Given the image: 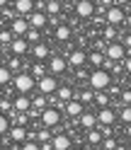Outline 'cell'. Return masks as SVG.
<instances>
[{
  "label": "cell",
  "instance_id": "42",
  "mask_svg": "<svg viewBox=\"0 0 131 150\" xmlns=\"http://www.w3.org/2000/svg\"><path fill=\"white\" fill-rule=\"evenodd\" d=\"M121 44H124L126 49H131V34H126V36H124V41H121Z\"/></svg>",
  "mask_w": 131,
  "mask_h": 150
},
{
  "label": "cell",
  "instance_id": "37",
  "mask_svg": "<svg viewBox=\"0 0 131 150\" xmlns=\"http://www.w3.org/2000/svg\"><path fill=\"white\" fill-rule=\"evenodd\" d=\"M32 104H34L36 109H44V107H46V99H44V95H41V97H36V99H32Z\"/></svg>",
  "mask_w": 131,
  "mask_h": 150
},
{
  "label": "cell",
  "instance_id": "17",
  "mask_svg": "<svg viewBox=\"0 0 131 150\" xmlns=\"http://www.w3.org/2000/svg\"><path fill=\"white\" fill-rule=\"evenodd\" d=\"M12 107H15V111H24V114H27V111L32 109V99L27 97V95H20V97L12 102Z\"/></svg>",
  "mask_w": 131,
  "mask_h": 150
},
{
  "label": "cell",
  "instance_id": "28",
  "mask_svg": "<svg viewBox=\"0 0 131 150\" xmlns=\"http://www.w3.org/2000/svg\"><path fill=\"white\" fill-rule=\"evenodd\" d=\"M119 119L124 121V124H131V104L121 107V111H119Z\"/></svg>",
  "mask_w": 131,
  "mask_h": 150
},
{
  "label": "cell",
  "instance_id": "39",
  "mask_svg": "<svg viewBox=\"0 0 131 150\" xmlns=\"http://www.w3.org/2000/svg\"><path fill=\"white\" fill-rule=\"evenodd\" d=\"M114 34H117V32H114V24H109L107 29H105V36H107L109 41H114Z\"/></svg>",
  "mask_w": 131,
  "mask_h": 150
},
{
  "label": "cell",
  "instance_id": "6",
  "mask_svg": "<svg viewBox=\"0 0 131 150\" xmlns=\"http://www.w3.org/2000/svg\"><path fill=\"white\" fill-rule=\"evenodd\" d=\"M105 17H107V22L109 24H121V22H126V15H124V7H119V5H112L105 10Z\"/></svg>",
  "mask_w": 131,
  "mask_h": 150
},
{
  "label": "cell",
  "instance_id": "45",
  "mask_svg": "<svg viewBox=\"0 0 131 150\" xmlns=\"http://www.w3.org/2000/svg\"><path fill=\"white\" fill-rule=\"evenodd\" d=\"M126 24H129V29H131V12L126 15Z\"/></svg>",
  "mask_w": 131,
  "mask_h": 150
},
{
  "label": "cell",
  "instance_id": "5",
  "mask_svg": "<svg viewBox=\"0 0 131 150\" xmlns=\"http://www.w3.org/2000/svg\"><path fill=\"white\" fill-rule=\"evenodd\" d=\"M58 121H61V111H58V109H53V107H46V109H41V124H44L46 128L58 126Z\"/></svg>",
  "mask_w": 131,
  "mask_h": 150
},
{
  "label": "cell",
  "instance_id": "48",
  "mask_svg": "<svg viewBox=\"0 0 131 150\" xmlns=\"http://www.w3.org/2000/svg\"><path fill=\"white\" fill-rule=\"evenodd\" d=\"M70 150H80V148H70Z\"/></svg>",
  "mask_w": 131,
  "mask_h": 150
},
{
  "label": "cell",
  "instance_id": "19",
  "mask_svg": "<svg viewBox=\"0 0 131 150\" xmlns=\"http://www.w3.org/2000/svg\"><path fill=\"white\" fill-rule=\"evenodd\" d=\"M10 138H12V140H17V143L27 140V128H24V126H20V124L12 126V128H10Z\"/></svg>",
  "mask_w": 131,
  "mask_h": 150
},
{
  "label": "cell",
  "instance_id": "10",
  "mask_svg": "<svg viewBox=\"0 0 131 150\" xmlns=\"http://www.w3.org/2000/svg\"><path fill=\"white\" fill-rule=\"evenodd\" d=\"M85 61H88V53L85 51H70V56H68V65H73V68H80V65H85Z\"/></svg>",
  "mask_w": 131,
  "mask_h": 150
},
{
  "label": "cell",
  "instance_id": "50",
  "mask_svg": "<svg viewBox=\"0 0 131 150\" xmlns=\"http://www.w3.org/2000/svg\"><path fill=\"white\" fill-rule=\"evenodd\" d=\"M129 145H131V140H129Z\"/></svg>",
  "mask_w": 131,
  "mask_h": 150
},
{
  "label": "cell",
  "instance_id": "8",
  "mask_svg": "<svg viewBox=\"0 0 131 150\" xmlns=\"http://www.w3.org/2000/svg\"><path fill=\"white\" fill-rule=\"evenodd\" d=\"M114 119H117V114H114V109H109V107H102L97 111V121H100L102 126H112V124H114Z\"/></svg>",
  "mask_w": 131,
  "mask_h": 150
},
{
  "label": "cell",
  "instance_id": "33",
  "mask_svg": "<svg viewBox=\"0 0 131 150\" xmlns=\"http://www.w3.org/2000/svg\"><path fill=\"white\" fill-rule=\"evenodd\" d=\"M131 104V90H121V107Z\"/></svg>",
  "mask_w": 131,
  "mask_h": 150
},
{
  "label": "cell",
  "instance_id": "38",
  "mask_svg": "<svg viewBox=\"0 0 131 150\" xmlns=\"http://www.w3.org/2000/svg\"><path fill=\"white\" fill-rule=\"evenodd\" d=\"M39 140H41V143H46V140H51V136H49V128H46V126H44V128L39 131Z\"/></svg>",
  "mask_w": 131,
  "mask_h": 150
},
{
  "label": "cell",
  "instance_id": "25",
  "mask_svg": "<svg viewBox=\"0 0 131 150\" xmlns=\"http://www.w3.org/2000/svg\"><path fill=\"white\" fill-rule=\"evenodd\" d=\"M95 102H97L100 107H107L109 104V95H107L105 90H95Z\"/></svg>",
  "mask_w": 131,
  "mask_h": 150
},
{
  "label": "cell",
  "instance_id": "21",
  "mask_svg": "<svg viewBox=\"0 0 131 150\" xmlns=\"http://www.w3.org/2000/svg\"><path fill=\"white\" fill-rule=\"evenodd\" d=\"M56 39L58 41H68L70 39V27L68 24H58L56 27Z\"/></svg>",
  "mask_w": 131,
  "mask_h": 150
},
{
  "label": "cell",
  "instance_id": "27",
  "mask_svg": "<svg viewBox=\"0 0 131 150\" xmlns=\"http://www.w3.org/2000/svg\"><path fill=\"white\" fill-rule=\"evenodd\" d=\"M12 80V73L7 65H0V85H7V82Z\"/></svg>",
  "mask_w": 131,
  "mask_h": 150
},
{
  "label": "cell",
  "instance_id": "1",
  "mask_svg": "<svg viewBox=\"0 0 131 150\" xmlns=\"http://www.w3.org/2000/svg\"><path fill=\"white\" fill-rule=\"evenodd\" d=\"M15 90L20 92V95H29V92L36 87V78L32 73H20V75H15Z\"/></svg>",
  "mask_w": 131,
  "mask_h": 150
},
{
  "label": "cell",
  "instance_id": "26",
  "mask_svg": "<svg viewBox=\"0 0 131 150\" xmlns=\"http://www.w3.org/2000/svg\"><path fill=\"white\" fill-rule=\"evenodd\" d=\"M88 61H90L92 65H97V68H100V65H105V53L95 51V53H90V56H88Z\"/></svg>",
  "mask_w": 131,
  "mask_h": 150
},
{
  "label": "cell",
  "instance_id": "49",
  "mask_svg": "<svg viewBox=\"0 0 131 150\" xmlns=\"http://www.w3.org/2000/svg\"><path fill=\"white\" fill-rule=\"evenodd\" d=\"M0 97H3V92H0Z\"/></svg>",
  "mask_w": 131,
  "mask_h": 150
},
{
  "label": "cell",
  "instance_id": "7",
  "mask_svg": "<svg viewBox=\"0 0 131 150\" xmlns=\"http://www.w3.org/2000/svg\"><path fill=\"white\" fill-rule=\"evenodd\" d=\"M75 15L78 17H92L95 15V3L92 0H78V5H75Z\"/></svg>",
  "mask_w": 131,
  "mask_h": 150
},
{
  "label": "cell",
  "instance_id": "46",
  "mask_svg": "<svg viewBox=\"0 0 131 150\" xmlns=\"http://www.w3.org/2000/svg\"><path fill=\"white\" fill-rule=\"evenodd\" d=\"M7 5V0H0V7H5Z\"/></svg>",
  "mask_w": 131,
  "mask_h": 150
},
{
  "label": "cell",
  "instance_id": "43",
  "mask_svg": "<svg viewBox=\"0 0 131 150\" xmlns=\"http://www.w3.org/2000/svg\"><path fill=\"white\" fill-rule=\"evenodd\" d=\"M12 104H10V102H7V99H0V109H10Z\"/></svg>",
  "mask_w": 131,
  "mask_h": 150
},
{
  "label": "cell",
  "instance_id": "47",
  "mask_svg": "<svg viewBox=\"0 0 131 150\" xmlns=\"http://www.w3.org/2000/svg\"><path fill=\"white\" fill-rule=\"evenodd\" d=\"M61 3H70V0H61Z\"/></svg>",
  "mask_w": 131,
  "mask_h": 150
},
{
  "label": "cell",
  "instance_id": "40",
  "mask_svg": "<svg viewBox=\"0 0 131 150\" xmlns=\"http://www.w3.org/2000/svg\"><path fill=\"white\" fill-rule=\"evenodd\" d=\"M100 5H102V10H107V7L114 5V0H100Z\"/></svg>",
  "mask_w": 131,
  "mask_h": 150
},
{
  "label": "cell",
  "instance_id": "2",
  "mask_svg": "<svg viewBox=\"0 0 131 150\" xmlns=\"http://www.w3.org/2000/svg\"><path fill=\"white\" fill-rule=\"evenodd\" d=\"M88 80H90L92 90H107V87L112 85V75H109V70H105V68H97V70H92Z\"/></svg>",
  "mask_w": 131,
  "mask_h": 150
},
{
  "label": "cell",
  "instance_id": "31",
  "mask_svg": "<svg viewBox=\"0 0 131 150\" xmlns=\"http://www.w3.org/2000/svg\"><path fill=\"white\" fill-rule=\"evenodd\" d=\"M102 145H105V150H117V140L107 136V138H102Z\"/></svg>",
  "mask_w": 131,
  "mask_h": 150
},
{
  "label": "cell",
  "instance_id": "23",
  "mask_svg": "<svg viewBox=\"0 0 131 150\" xmlns=\"http://www.w3.org/2000/svg\"><path fill=\"white\" fill-rule=\"evenodd\" d=\"M56 95H58V99H61L63 104H66V102H70V99H73V90H70V87H61V85H58Z\"/></svg>",
  "mask_w": 131,
  "mask_h": 150
},
{
  "label": "cell",
  "instance_id": "4",
  "mask_svg": "<svg viewBox=\"0 0 131 150\" xmlns=\"http://www.w3.org/2000/svg\"><path fill=\"white\" fill-rule=\"evenodd\" d=\"M36 87H39L41 95H53V92L58 90V80H56L53 75H44V78L36 80Z\"/></svg>",
  "mask_w": 131,
  "mask_h": 150
},
{
  "label": "cell",
  "instance_id": "9",
  "mask_svg": "<svg viewBox=\"0 0 131 150\" xmlns=\"http://www.w3.org/2000/svg\"><path fill=\"white\" fill-rule=\"evenodd\" d=\"M10 29H12V34H17V36H24L27 32H29V20H24V17H17V20H12Z\"/></svg>",
  "mask_w": 131,
  "mask_h": 150
},
{
  "label": "cell",
  "instance_id": "18",
  "mask_svg": "<svg viewBox=\"0 0 131 150\" xmlns=\"http://www.w3.org/2000/svg\"><path fill=\"white\" fill-rule=\"evenodd\" d=\"M51 143H53V150H70V138L66 133H58Z\"/></svg>",
  "mask_w": 131,
  "mask_h": 150
},
{
  "label": "cell",
  "instance_id": "29",
  "mask_svg": "<svg viewBox=\"0 0 131 150\" xmlns=\"http://www.w3.org/2000/svg\"><path fill=\"white\" fill-rule=\"evenodd\" d=\"M0 44H5V46L12 44V29H3L0 32Z\"/></svg>",
  "mask_w": 131,
  "mask_h": 150
},
{
  "label": "cell",
  "instance_id": "22",
  "mask_svg": "<svg viewBox=\"0 0 131 150\" xmlns=\"http://www.w3.org/2000/svg\"><path fill=\"white\" fill-rule=\"evenodd\" d=\"M44 10H46V15H58L61 12V0H46Z\"/></svg>",
  "mask_w": 131,
  "mask_h": 150
},
{
  "label": "cell",
  "instance_id": "35",
  "mask_svg": "<svg viewBox=\"0 0 131 150\" xmlns=\"http://www.w3.org/2000/svg\"><path fill=\"white\" fill-rule=\"evenodd\" d=\"M80 99H83V102H92V99H95V92H92V90H83Z\"/></svg>",
  "mask_w": 131,
  "mask_h": 150
},
{
  "label": "cell",
  "instance_id": "13",
  "mask_svg": "<svg viewBox=\"0 0 131 150\" xmlns=\"http://www.w3.org/2000/svg\"><path fill=\"white\" fill-rule=\"evenodd\" d=\"M78 119H80V126L85 128V131H90V128H95V126H97V114H90V111H83V114H80Z\"/></svg>",
  "mask_w": 131,
  "mask_h": 150
},
{
  "label": "cell",
  "instance_id": "12",
  "mask_svg": "<svg viewBox=\"0 0 131 150\" xmlns=\"http://www.w3.org/2000/svg\"><path fill=\"white\" fill-rule=\"evenodd\" d=\"M29 27H34V29H41V27H46V12L34 10V12L29 15Z\"/></svg>",
  "mask_w": 131,
  "mask_h": 150
},
{
  "label": "cell",
  "instance_id": "34",
  "mask_svg": "<svg viewBox=\"0 0 131 150\" xmlns=\"http://www.w3.org/2000/svg\"><path fill=\"white\" fill-rule=\"evenodd\" d=\"M7 128H10V121H7V116H3V114H0V136H3Z\"/></svg>",
  "mask_w": 131,
  "mask_h": 150
},
{
  "label": "cell",
  "instance_id": "30",
  "mask_svg": "<svg viewBox=\"0 0 131 150\" xmlns=\"http://www.w3.org/2000/svg\"><path fill=\"white\" fill-rule=\"evenodd\" d=\"M24 36H27V41H34V44H39V29H34V27H29V32H27Z\"/></svg>",
  "mask_w": 131,
  "mask_h": 150
},
{
  "label": "cell",
  "instance_id": "15",
  "mask_svg": "<svg viewBox=\"0 0 131 150\" xmlns=\"http://www.w3.org/2000/svg\"><path fill=\"white\" fill-rule=\"evenodd\" d=\"M66 65H68V61H66L63 56H53L49 61V70L51 73H66Z\"/></svg>",
  "mask_w": 131,
  "mask_h": 150
},
{
  "label": "cell",
  "instance_id": "32",
  "mask_svg": "<svg viewBox=\"0 0 131 150\" xmlns=\"http://www.w3.org/2000/svg\"><path fill=\"white\" fill-rule=\"evenodd\" d=\"M32 75L39 80V78H44V75H46V68H44L41 63H36V65H34V70H32Z\"/></svg>",
  "mask_w": 131,
  "mask_h": 150
},
{
  "label": "cell",
  "instance_id": "24",
  "mask_svg": "<svg viewBox=\"0 0 131 150\" xmlns=\"http://www.w3.org/2000/svg\"><path fill=\"white\" fill-rule=\"evenodd\" d=\"M102 138H105V136H102V131H97V128H90V131H88V140H90L92 145L102 143Z\"/></svg>",
  "mask_w": 131,
  "mask_h": 150
},
{
  "label": "cell",
  "instance_id": "14",
  "mask_svg": "<svg viewBox=\"0 0 131 150\" xmlns=\"http://www.w3.org/2000/svg\"><path fill=\"white\" fill-rule=\"evenodd\" d=\"M83 109H85V104H83V102H78V99L66 102V114H68V116H80Z\"/></svg>",
  "mask_w": 131,
  "mask_h": 150
},
{
  "label": "cell",
  "instance_id": "20",
  "mask_svg": "<svg viewBox=\"0 0 131 150\" xmlns=\"http://www.w3.org/2000/svg\"><path fill=\"white\" fill-rule=\"evenodd\" d=\"M32 53H34L36 61H44L46 56H49V46H46L44 41H39V44H34V51H32Z\"/></svg>",
  "mask_w": 131,
  "mask_h": 150
},
{
  "label": "cell",
  "instance_id": "3",
  "mask_svg": "<svg viewBox=\"0 0 131 150\" xmlns=\"http://www.w3.org/2000/svg\"><path fill=\"white\" fill-rule=\"evenodd\" d=\"M105 56L109 61H124L126 58V46L121 41H109L107 49H105Z\"/></svg>",
  "mask_w": 131,
  "mask_h": 150
},
{
  "label": "cell",
  "instance_id": "41",
  "mask_svg": "<svg viewBox=\"0 0 131 150\" xmlns=\"http://www.w3.org/2000/svg\"><path fill=\"white\" fill-rule=\"evenodd\" d=\"M124 70L131 73V56H126V58H124Z\"/></svg>",
  "mask_w": 131,
  "mask_h": 150
},
{
  "label": "cell",
  "instance_id": "16",
  "mask_svg": "<svg viewBox=\"0 0 131 150\" xmlns=\"http://www.w3.org/2000/svg\"><path fill=\"white\" fill-rule=\"evenodd\" d=\"M15 10L20 15H24V17H29L34 12V3L32 0H15Z\"/></svg>",
  "mask_w": 131,
  "mask_h": 150
},
{
  "label": "cell",
  "instance_id": "36",
  "mask_svg": "<svg viewBox=\"0 0 131 150\" xmlns=\"http://www.w3.org/2000/svg\"><path fill=\"white\" fill-rule=\"evenodd\" d=\"M22 150H41V145H39V143H34V140H27V143L22 145Z\"/></svg>",
  "mask_w": 131,
  "mask_h": 150
},
{
  "label": "cell",
  "instance_id": "44",
  "mask_svg": "<svg viewBox=\"0 0 131 150\" xmlns=\"http://www.w3.org/2000/svg\"><path fill=\"white\" fill-rule=\"evenodd\" d=\"M126 3H131V0H114V5H119V7H121V5H126Z\"/></svg>",
  "mask_w": 131,
  "mask_h": 150
},
{
  "label": "cell",
  "instance_id": "11",
  "mask_svg": "<svg viewBox=\"0 0 131 150\" xmlns=\"http://www.w3.org/2000/svg\"><path fill=\"white\" fill-rule=\"evenodd\" d=\"M27 49H29V44H27V39H22V36L12 39V44H10V51H12L15 56H24Z\"/></svg>",
  "mask_w": 131,
  "mask_h": 150
}]
</instances>
